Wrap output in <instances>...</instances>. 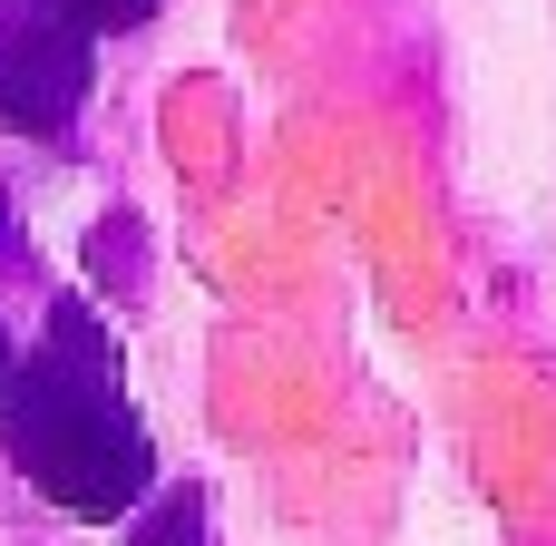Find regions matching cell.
I'll return each instance as SVG.
<instances>
[{"mask_svg":"<svg viewBox=\"0 0 556 546\" xmlns=\"http://www.w3.org/2000/svg\"><path fill=\"white\" fill-rule=\"evenodd\" d=\"M68 10H78V20H88V29L108 39V29H137V20H156L166 0H68Z\"/></svg>","mask_w":556,"mask_h":546,"instance_id":"obj_4","label":"cell"},{"mask_svg":"<svg viewBox=\"0 0 556 546\" xmlns=\"http://www.w3.org/2000/svg\"><path fill=\"white\" fill-rule=\"evenodd\" d=\"M137 546H205V498H195V488H166Z\"/></svg>","mask_w":556,"mask_h":546,"instance_id":"obj_3","label":"cell"},{"mask_svg":"<svg viewBox=\"0 0 556 546\" xmlns=\"http://www.w3.org/2000/svg\"><path fill=\"white\" fill-rule=\"evenodd\" d=\"M0 440L20 459V479L68 518H127L147 498L156 449H147V420L127 410V361L88 303H59L39 352L10 371Z\"/></svg>","mask_w":556,"mask_h":546,"instance_id":"obj_1","label":"cell"},{"mask_svg":"<svg viewBox=\"0 0 556 546\" xmlns=\"http://www.w3.org/2000/svg\"><path fill=\"white\" fill-rule=\"evenodd\" d=\"M10 371H20V352H10V332H0V391H10Z\"/></svg>","mask_w":556,"mask_h":546,"instance_id":"obj_5","label":"cell"},{"mask_svg":"<svg viewBox=\"0 0 556 546\" xmlns=\"http://www.w3.org/2000/svg\"><path fill=\"white\" fill-rule=\"evenodd\" d=\"M88 39L68 0H0V127L59 137L88 98Z\"/></svg>","mask_w":556,"mask_h":546,"instance_id":"obj_2","label":"cell"}]
</instances>
